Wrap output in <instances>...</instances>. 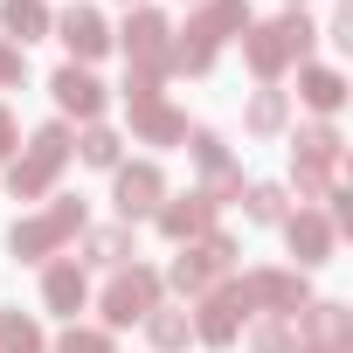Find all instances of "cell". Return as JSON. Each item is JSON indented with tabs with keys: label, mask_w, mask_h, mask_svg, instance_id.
Listing matches in <instances>:
<instances>
[{
	"label": "cell",
	"mask_w": 353,
	"mask_h": 353,
	"mask_svg": "<svg viewBox=\"0 0 353 353\" xmlns=\"http://www.w3.org/2000/svg\"><path fill=\"white\" fill-rule=\"evenodd\" d=\"M125 256H139L125 222H111V229H83V256H77V263H97V270H125Z\"/></svg>",
	"instance_id": "44dd1931"
},
{
	"label": "cell",
	"mask_w": 353,
	"mask_h": 353,
	"mask_svg": "<svg viewBox=\"0 0 353 353\" xmlns=\"http://www.w3.org/2000/svg\"><path fill=\"white\" fill-rule=\"evenodd\" d=\"M298 339H305V346H339V353H353V312H346L339 298H312V305L298 312Z\"/></svg>",
	"instance_id": "4fadbf2b"
},
{
	"label": "cell",
	"mask_w": 353,
	"mask_h": 353,
	"mask_svg": "<svg viewBox=\"0 0 353 353\" xmlns=\"http://www.w3.org/2000/svg\"><path fill=\"white\" fill-rule=\"evenodd\" d=\"M118 145H125V139H118L111 125H83V139H77L83 166H104V173H111V166H125V159H118Z\"/></svg>",
	"instance_id": "484cf974"
},
{
	"label": "cell",
	"mask_w": 353,
	"mask_h": 353,
	"mask_svg": "<svg viewBox=\"0 0 353 353\" xmlns=\"http://www.w3.org/2000/svg\"><path fill=\"white\" fill-rule=\"evenodd\" d=\"M49 90H56V104L70 111V118H83V125H97V111H104V83L83 70V63H63L56 77H49Z\"/></svg>",
	"instance_id": "9a60e30c"
},
{
	"label": "cell",
	"mask_w": 353,
	"mask_h": 353,
	"mask_svg": "<svg viewBox=\"0 0 353 353\" xmlns=\"http://www.w3.org/2000/svg\"><path fill=\"white\" fill-rule=\"evenodd\" d=\"M152 305H159V270H145V263L111 270V284H104V332H118V325H145Z\"/></svg>",
	"instance_id": "ba28073f"
},
{
	"label": "cell",
	"mask_w": 353,
	"mask_h": 353,
	"mask_svg": "<svg viewBox=\"0 0 353 353\" xmlns=\"http://www.w3.org/2000/svg\"><path fill=\"white\" fill-rule=\"evenodd\" d=\"M291 353H339V346H305V339H298V346H291Z\"/></svg>",
	"instance_id": "e575fe53"
},
{
	"label": "cell",
	"mask_w": 353,
	"mask_h": 353,
	"mask_svg": "<svg viewBox=\"0 0 353 353\" xmlns=\"http://www.w3.org/2000/svg\"><path fill=\"white\" fill-rule=\"evenodd\" d=\"M256 14H250V0H201V8L188 14L181 42H173V70H188V77H208L215 70V49L229 35H243Z\"/></svg>",
	"instance_id": "6da1fadb"
},
{
	"label": "cell",
	"mask_w": 353,
	"mask_h": 353,
	"mask_svg": "<svg viewBox=\"0 0 353 353\" xmlns=\"http://www.w3.org/2000/svg\"><path fill=\"white\" fill-rule=\"evenodd\" d=\"M0 28H8L14 49H28L56 28V14H49V0H0Z\"/></svg>",
	"instance_id": "d6986e66"
},
{
	"label": "cell",
	"mask_w": 353,
	"mask_h": 353,
	"mask_svg": "<svg viewBox=\"0 0 353 353\" xmlns=\"http://www.w3.org/2000/svg\"><path fill=\"white\" fill-rule=\"evenodd\" d=\"M0 353H49L42 325H35L21 305H0Z\"/></svg>",
	"instance_id": "603a6c76"
},
{
	"label": "cell",
	"mask_w": 353,
	"mask_h": 353,
	"mask_svg": "<svg viewBox=\"0 0 353 353\" xmlns=\"http://www.w3.org/2000/svg\"><path fill=\"white\" fill-rule=\"evenodd\" d=\"M325 35H332V42H339V49H353V8H339V14H332V28H325Z\"/></svg>",
	"instance_id": "836d02e7"
},
{
	"label": "cell",
	"mask_w": 353,
	"mask_h": 353,
	"mask_svg": "<svg viewBox=\"0 0 353 353\" xmlns=\"http://www.w3.org/2000/svg\"><path fill=\"white\" fill-rule=\"evenodd\" d=\"M152 222H159V236H166V243H194V236H208V229H215V201H208L201 188H194V194H166Z\"/></svg>",
	"instance_id": "7c38bea8"
},
{
	"label": "cell",
	"mask_w": 353,
	"mask_h": 353,
	"mask_svg": "<svg viewBox=\"0 0 353 353\" xmlns=\"http://www.w3.org/2000/svg\"><path fill=\"white\" fill-rule=\"evenodd\" d=\"M63 159H70V125L56 118V125H42V132L28 139V152H14V166H8V194H14V201H42V194L56 188Z\"/></svg>",
	"instance_id": "277c9868"
},
{
	"label": "cell",
	"mask_w": 353,
	"mask_h": 353,
	"mask_svg": "<svg viewBox=\"0 0 353 353\" xmlns=\"http://www.w3.org/2000/svg\"><path fill=\"white\" fill-rule=\"evenodd\" d=\"M312 42H319V28H312L305 14H277V21H250V28H243V56H250V70H256L263 83H277L291 63H305Z\"/></svg>",
	"instance_id": "7a4b0ae2"
},
{
	"label": "cell",
	"mask_w": 353,
	"mask_h": 353,
	"mask_svg": "<svg viewBox=\"0 0 353 353\" xmlns=\"http://www.w3.org/2000/svg\"><path fill=\"white\" fill-rule=\"evenodd\" d=\"M56 353H111V332H104V325H70V332L56 339Z\"/></svg>",
	"instance_id": "f1b7e54d"
},
{
	"label": "cell",
	"mask_w": 353,
	"mask_h": 353,
	"mask_svg": "<svg viewBox=\"0 0 353 353\" xmlns=\"http://www.w3.org/2000/svg\"><path fill=\"white\" fill-rule=\"evenodd\" d=\"M201 194H208L215 208H222V201H236V194H243V166H236V159H229V166H215V173H208V188H201Z\"/></svg>",
	"instance_id": "f546056e"
},
{
	"label": "cell",
	"mask_w": 353,
	"mask_h": 353,
	"mask_svg": "<svg viewBox=\"0 0 353 353\" xmlns=\"http://www.w3.org/2000/svg\"><path fill=\"white\" fill-rule=\"evenodd\" d=\"M194 159H201V173H215V166H229V145H222V132H208V125H188V139H181Z\"/></svg>",
	"instance_id": "83f0119b"
},
{
	"label": "cell",
	"mask_w": 353,
	"mask_h": 353,
	"mask_svg": "<svg viewBox=\"0 0 353 353\" xmlns=\"http://www.w3.org/2000/svg\"><path fill=\"white\" fill-rule=\"evenodd\" d=\"M298 97H305L319 118H332V111L346 104V77L325 70V63H298Z\"/></svg>",
	"instance_id": "ffe728a7"
},
{
	"label": "cell",
	"mask_w": 353,
	"mask_h": 353,
	"mask_svg": "<svg viewBox=\"0 0 353 353\" xmlns=\"http://www.w3.org/2000/svg\"><path fill=\"white\" fill-rule=\"evenodd\" d=\"M21 152V125H14V111L0 104V159H14Z\"/></svg>",
	"instance_id": "1f68e13d"
},
{
	"label": "cell",
	"mask_w": 353,
	"mask_h": 353,
	"mask_svg": "<svg viewBox=\"0 0 353 353\" xmlns=\"http://www.w3.org/2000/svg\"><path fill=\"white\" fill-rule=\"evenodd\" d=\"M236 201H243V215H250V222H263V229L291 215V201H284V188H277V181H250Z\"/></svg>",
	"instance_id": "cb8c5ba5"
},
{
	"label": "cell",
	"mask_w": 353,
	"mask_h": 353,
	"mask_svg": "<svg viewBox=\"0 0 353 353\" xmlns=\"http://www.w3.org/2000/svg\"><path fill=\"white\" fill-rule=\"evenodd\" d=\"M291 346H298L291 319H270V312H263V319L250 325V353H291Z\"/></svg>",
	"instance_id": "4316f807"
},
{
	"label": "cell",
	"mask_w": 353,
	"mask_h": 353,
	"mask_svg": "<svg viewBox=\"0 0 353 353\" xmlns=\"http://www.w3.org/2000/svg\"><path fill=\"white\" fill-rule=\"evenodd\" d=\"M243 319H250V298H243V284H229V277L194 298V339H201V346H236Z\"/></svg>",
	"instance_id": "30bf717a"
},
{
	"label": "cell",
	"mask_w": 353,
	"mask_h": 353,
	"mask_svg": "<svg viewBox=\"0 0 353 353\" xmlns=\"http://www.w3.org/2000/svg\"><path fill=\"white\" fill-rule=\"evenodd\" d=\"M139 97H159V77H145V70H132V77H125V104H139Z\"/></svg>",
	"instance_id": "d6a6232c"
},
{
	"label": "cell",
	"mask_w": 353,
	"mask_h": 353,
	"mask_svg": "<svg viewBox=\"0 0 353 353\" xmlns=\"http://www.w3.org/2000/svg\"><path fill=\"white\" fill-rule=\"evenodd\" d=\"M145 339H152L159 353H181V346L194 339V319H188V305H152V312H145Z\"/></svg>",
	"instance_id": "7402d4cb"
},
{
	"label": "cell",
	"mask_w": 353,
	"mask_h": 353,
	"mask_svg": "<svg viewBox=\"0 0 353 353\" xmlns=\"http://www.w3.org/2000/svg\"><path fill=\"white\" fill-rule=\"evenodd\" d=\"M339 159H346V139L325 118L319 125H298V145H291V188H298V201H325Z\"/></svg>",
	"instance_id": "5b68a950"
},
{
	"label": "cell",
	"mask_w": 353,
	"mask_h": 353,
	"mask_svg": "<svg viewBox=\"0 0 353 353\" xmlns=\"http://www.w3.org/2000/svg\"><path fill=\"white\" fill-rule=\"evenodd\" d=\"M56 42H63L77 63H97V56L111 49V28H104V14H97V8H70V14L56 21Z\"/></svg>",
	"instance_id": "e0dca14e"
},
{
	"label": "cell",
	"mask_w": 353,
	"mask_h": 353,
	"mask_svg": "<svg viewBox=\"0 0 353 353\" xmlns=\"http://www.w3.org/2000/svg\"><path fill=\"white\" fill-rule=\"evenodd\" d=\"M83 222H90L83 194H63V201H49L42 215H21V222L8 229V250H14V263H42V256H56L70 236H83Z\"/></svg>",
	"instance_id": "3957f363"
},
{
	"label": "cell",
	"mask_w": 353,
	"mask_h": 353,
	"mask_svg": "<svg viewBox=\"0 0 353 353\" xmlns=\"http://www.w3.org/2000/svg\"><path fill=\"white\" fill-rule=\"evenodd\" d=\"M14 83H28V56L0 35V90H14Z\"/></svg>",
	"instance_id": "4dcf8cb0"
},
{
	"label": "cell",
	"mask_w": 353,
	"mask_h": 353,
	"mask_svg": "<svg viewBox=\"0 0 353 353\" xmlns=\"http://www.w3.org/2000/svg\"><path fill=\"white\" fill-rule=\"evenodd\" d=\"M159 201H166V173H159L152 159L111 166V208H118V222H125V229H132V222H145V215H159Z\"/></svg>",
	"instance_id": "9c48e42d"
},
{
	"label": "cell",
	"mask_w": 353,
	"mask_h": 353,
	"mask_svg": "<svg viewBox=\"0 0 353 353\" xmlns=\"http://www.w3.org/2000/svg\"><path fill=\"white\" fill-rule=\"evenodd\" d=\"M42 305H49V312H63V319L77 325V312L90 305V277H83V263H77V256H63V263H49V270H42Z\"/></svg>",
	"instance_id": "2e32d148"
},
{
	"label": "cell",
	"mask_w": 353,
	"mask_h": 353,
	"mask_svg": "<svg viewBox=\"0 0 353 353\" xmlns=\"http://www.w3.org/2000/svg\"><path fill=\"white\" fill-rule=\"evenodd\" d=\"M298 8H305V0H291V14H298Z\"/></svg>",
	"instance_id": "d590c367"
},
{
	"label": "cell",
	"mask_w": 353,
	"mask_h": 353,
	"mask_svg": "<svg viewBox=\"0 0 353 353\" xmlns=\"http://www.w3.org/2000/svg\"><path fill=\"white\" fill-rule=\"evenodd\" d=\"M277 229H284V243H291V256H298V270H312V263H325V256H332V243H339V236H332V222H325L319 208H298V215H284Z\"/></svg>",
	"instance_id": "5bb4252c"
},
{
	"label": "cell",
	"mask_w": 353,
	"mask_h": 353,
	"mask_svg": "<svg viewBox=\"0 0 353 353\" xmlns=\"http://www.w3.org/2000/svg\"><path fill=\"white\" fill-rule=\"evenodd\" d=\"M243 298H250V312L298 319V312L312 305V284H305V270H250V277H243Z\"/></svg>",
	"instance_id": "8fae6325"
},
{
	"label": "cell",
	"mask_w": 353,
	"mask_h": 353,
	"mask_svg": "<svg viewBox=\"0 0 353 353\" xmlns=\"http://www.w3.org/2000/svg\"><path fill=\"white\" fill-rule=\"evenodd\" d=\"M284 118H291V104H284V90H270V83H263V90L250 97V111H243V125H250L256 139H270V132H284Z\"/></svg>",
	"instance_id": "d4e9b609"
},
{
	"label": "cell",
	"mask_w": 353,
	"mask_h": 353,
	"mask_svg": "<svg viewBox=\"0 0 353 353\" xmlns=\"http://www.w3.org/2000/svg\"><path fill=\"white\" fill-rule=\"evenodd\" d=\"M111 42H125L132 70H145V77H166V70H173V21H166L159 8H132Z\"/></svg>",
	"instance_id": "52a82bcc"
},
{
	"label": "cell",
	"mask_w": 353,
	"mask_h": 353,
	"mask_svg": "<svg viewBox=\"0 0 353 353\" xmlns=\"http://www.w3.org/2000/svg\"><path fill=\"white\" fill-rule=\"evenodd\" d=\"M236 236H222V229H208V236H194V243H181V256H173V270H166V284L181 291V298H201V291H215L229 270H236Z\"/></svg>",
	"instance_id": "8992f818"
},
{
	"label": "cell",
	"mask_w": 353,
	"mask_h": 353,
	"mask_svg": "<svg viewBox=\"0 0 353 353\" xmlns=\"http://www.w3.org/2000/svg\"><path fill=\"white\" fill-rule=\"evenodd\" d=\"M132 132H139L145 145H181V139H188V118L173 111L166 97H139V104H132Z\"/></svg>",
	"instance_id": "ac0fdd59"
}]
</instances>
